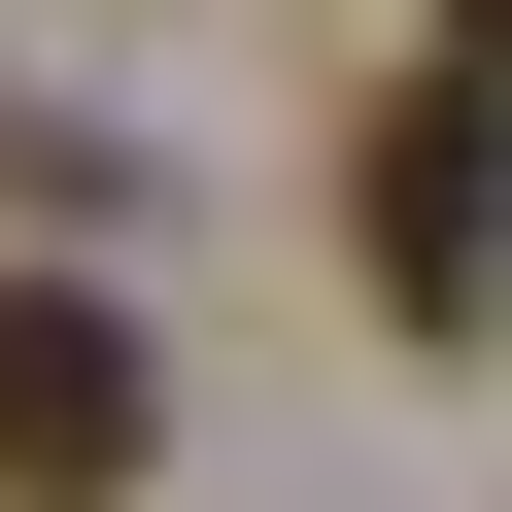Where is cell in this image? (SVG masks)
<instances>
[{
  "mask_svg": "<svg viewBox=\"0 0 512 512\" xmlns=\"http://www.w3.org/2000/svg\"><path fill=\"white\" fill-rule=\"evenodd\" d=\"M342 274H376V342H478V69H444V35H410L376 137H342Z\"/></svg>",
  "mask_w": 512,
  "mask_h": 512,
  "instance_id": "cell-2",
  "label": "cell"
},
{
  "mask_svg": "<svg viewBox=\"0 0 512 512\" xmlns=\"http://www.w3.org/2000/svg\"><path fill=\"white\" fill-rule=\"evenodd\" d=\"M137 444H171V342L103 274H0V512H137Z\"/></svg>",
  "mask_w": 512,
  "mask_h": 512,
  "instance_id": "cell-1",
  "label": "cell"
}]
</instances>
